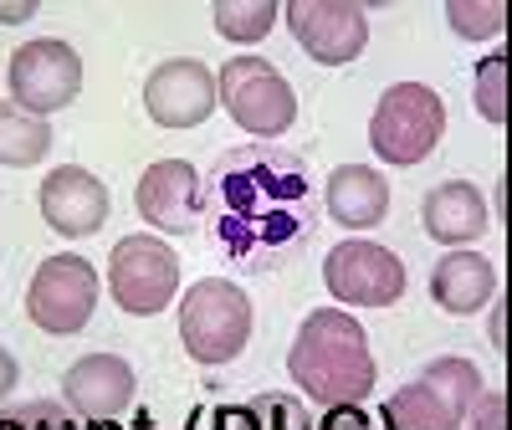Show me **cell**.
Masks as SVG:
<instances>
[{"label": "cell", "mask_w": 512, "mask_h": 430, "mask_svg": "<svg viewBox=\"0 0 512 430\" xmlns=\"http://www.w3.org/2000/svg\"><path fill=\"white\" fill-rule=\"evenodd\" d=\"M16 390V359L6 354V349H0V400H6Z\"/></svg>", "instance_id": "obj_26"}, {"label": "cell", "mask_w": 512, "mask_h": 430, "mask_svg": "<svg viewBox=\"0 0 512 430\" xmlns=\"http://www.w3.org/2000/svg\"><path fill=\"white\" fill-rule=\"evenodd\" d=\"M180 343L205 369L231 364L251 343V297L231 277H200L180 297Z\"/></svg>", "instance_id": "obj_4"}, {"label": "cell", "mask_w": 512, "mask_h": 430, "mask_svg": "<svg viewBox=\"0 0 512 430\" xmlns=\"http://www.w3.org/2000/svg\"><path fill=\"white\" fill-rule=\"evenodd\" d=\"M282 16L292 41L318 67H349L369 47V11L349 0H287Z\"/></svg>", "instance_id": "obj_11"}, {"label": "cell", "mask_w": 512, "mask_h": 430, "mask_svg": "<svg viewBox=\"0 0 512 430\" xmlns=\"http://www.w3.org/2000/svg\"><path fill=\"white\" fill-rule=\"evenodd\" d=\"M139 221L164 236H190L200 226V175L185 159H159L149 164L134 185Z\"/></svg>", "instance_id": "obj_14"}, {"label": "cell", "mask_w": 512, "mask_h": 430, "mask_svg": "<svg viewBox=\"0 0 512 430\" xmlns=\"http://www.w3.org/2000/svg\"><path fill=\"white\" fill-rule=\"evenodd\" d=\"M134 430H159V425H154V415H139V420H134Z\"/></svg>", "instance_id": "obj_28"}, {"label": "cell", "mask_w": 512, "mask_h": 430, "mask_svg": "<svg viewBox=\"0 0 512 430\" xmlns=\"http://www.w3.org/2000/svg\"><path fill=\"white\" fill-rule=\"evenodd\" d=\"M446 16H451L456 36H466V41H482V36L492 41V36H502V26H507V11L497 6V0H487V6H466V0H451Z\"/></svg>", "instance_id": "obj_23"}, {"label": "cell", "mask_w": 512, "mask_h": 430, "mask_svg": "<svg viewBox=\"0 0 512 430\" xmlns=\"http://www.w3.org/2000/svg\"><path fill=\"white\" fill-rule=\"evenodd\" d=\"M185 430H313V415L297 395H251L236 405H200L190 410Z\"/></svg>", "instance_id": "obj_18"}, {"label": "cell", "mask_w": 512, "mask_h": 430, "mask_svg": "<svg viewBox=\"0 0 512 430\" xmlns=\"http://www.w3.org/2000/svg\"><path fill=\"white\" fill-rule=\"evenodd\" d=\"M47 149H52L47 118H31V113H21L16 103H0V164L26 169V164L47 159Z\"/></svg>", "instance_id": "obj_20"}, {"label": "cell", "mask_w": 512, "mask_h": 430, "mask_svg": "<svg viewBox=\"0 0 512 430\" xmlns=\"http://www.w3.org/2000/svg\"><path fill=\"white\" fill-rule=\"evenodd\" d=\"M6 82H11V103L31 118H47V113H62L77 103L82 93V57L57 36H36L26 47L11 52V67H6Z\"/></svg>", "instance_id": "obj_9"}, {"label": "cell", "mask_w": 512, "mask_h": 430, "mask_svg": "<svg viewBox=\"0 0 512 430\" xmlns=\"http://www.w3.org/2000/svg\"><path fill=\"white\" fill-rule=\"evenodd\" d=\"M287 374L323 410L328 405H364L374 379H379L369 333L344 308H318L303 318V328H297L292 349H287Z\"/></svg>", "instance_id": "obj_2"}, {"label": "cell", "mask_w": 512, "mask_h": 430, "mask_svg": "<svg viewBox=\"0 0 512 430\" xmlns=\"http://www.w3.org/2000/svg\"><path fill=\"white\" fill-rule=\"evenodd\" d=\"M216 108L251 139H282L297 123V93L267 57H231L216 72Z\"/></svg>", "instance_id": "obj_6"}, {"label": "cell", "mask_w": 512, "mask_h": 430, "mask_svg": "<svg viewBox=\"0 0 512 430\" xmlns=\"http://www.w3.org/2000/svg\"><path fill=\"white\" fill-rule=\"evenodd\" d=\"M98 308V272L88 256H72V251H57L36 267L31 287H26V318L52 333V338H67V333H82Z\"/></svg>", "instance_id": "obj_8"}, {"label": "cell", "mask_w": 512, "mask_h": 430, "mask_svg": "<svg viewBox=\"0 0 512 430\" xmlns=\"http://www.w3.org/2000/svg\"><path fill=\"white\" fill-rule=\"evenodd\" d=\"M323 210L344 231H374L390 215V185L369 164H338L323 185Z\"/></svg>", "instance_id": "obj_16"}, {"label": "cell", "mask_w": 512, "mask_h": 430, "mask_svg": "<svg viewBox=\"0 0 512 430\" xmlns=\"http://www.w3.org/2000/svg\"><path fill=\"white\" fill-rule=\"evenodd\" d=\"M134 364L118 359V354H88L77 359L62 374V405L82 420V425H98V420H118L128 405H134Z\"/></svg>", "instance_id": "obj_15"}, {"label": "cell", "mask_w": 512, "mask_h": 430, "mask_svg": "<svg viewBox=\"0 0 512 430\" xmlns=\"http://www.w3.org/2000/svg\"><path fill=\"white\" fill-rule=\"evenodd\" d=\"M36 16V6H0V21H26Z\"/></svg>", "instance_id": "obj_27"}, {"label": "cell", "mask_w": 512, "mask_h": 430, "mask_svg": "<svg viewBox=\"0 0 512 430\" xmlns=\"http://www.w3.org/2000/svg\"><path fill=\"white\" fill-rule=\"evenodd\" d=\"M477 113L487 123H507V57H487L477 67Z\"/></svg>", "instance_id": "obj_24"}, {"label": "cell", "mask_w": 512, "mask_h": 430, "mask_svg": "<svg viewBox=\"0 0 512 430\" xmlns=\"http://www.w3.org/2000/svg\"><path fill=\"white\" fill-rule=\"evenodd\" d=\"M36 205H41V221L67 241L98 236L108 226V190H103V180L93 175V169H82V164L52 169V175L41 180Z\"/></svg>", "instance_id": "obj_13"}, {"label": "cell", "mask_w": 512, "mask_h": 430, "mask_svg": "<svg viewBox=\"0 0 512 430\" xmlns=\"http://www.w3.org/2000/svg\"><path fill=\"white\" fill-rule=\"evenodd\" d=\"M492 292H497V267L487 262L482 251H451L431 272V297H436V308H446L451 318L482 313L492 303Z\"/></svg>", "instance_id": "obj_19"}, {"label": "cell", "mask_w": 512, "mask_h": 430, "mask_svg": "<svg viewBox=\"0 0 512 430\" xmlns=\"http://www.w3.org/2000/svg\"><path fill=\"white\" fill-rule=\"evenodd\" d=\"M0 430H82V420L62 400H16L0 405Z\"/></svg>", "instance_id": "obj_22"}, {"label": "cell", "mask_w": 512, "mask_h": 430, "mask_svg": "<svg viewBox=\"0 0 512 430\" xmlns=\"http://www.w3.org/2000/svg\"><path fill=\"white\" fill-rule=\"evenodd\" d=\"M210 16L226 41H262L277 21V0H216Z\"/></svg>", "instance_id": "obj_21"}, {"label": "cell", "mask_w": 512, "mask_h": 430, "mask_svg": "<svg viewBox=\"0 0 512 430\" xmlns=\"http://www.w3.org/2000/svg\"><path fill=\"white\" fill-rule=\"evenodd\" d=\"M441 134H446V103L436 88L425 82H395L384 88V98L374 103V118H369V149L384 159V164H420L441 149Z\"/></svg>", "instance_id": "obj_5"}, {"label": "cell", "mask_w": 512, "mask_h": 430, "mask_svg": "<svg viewBox=\"0 0 512 430\" xmlns=\"http://www.w3.org/2000/svg\"><path fill=\"white\" fill-rule=\"evenodd\" d=\"M400 430H507V410L502 395L482 379V369L472 359H431L405 390H395L384 400Z\"/></svg>", "instance_id": "obj_3"}, {"label": "cell", "mask_w": 512, "mask_h": 430, "mask_svg": "<svg viewBox=\"0 0 512 430\" xmlns=\"http://www.w3.org/2000/svg\"><path fill=\"white\" fill-rule=\"evenodd\" d=\"M323 282L344 308H390L405 297V262L364 236H349L328 251L323 262Z\"/></svg>", "instance_id": "obj_10"}, {"label": "cell", "mask_w": 512, "mask_h": 430, "mask_svg": "<svg viewBox=\"0 0 512 430\" xmlns=\"http://www.w3.org/2000/svg\"><path fill=\"white\" fill-rule=\"evenodd\" d=\"M144 113L159 128H200L216 113V77L195 57H169L144 77Z\"/></svg>", "instance_id": "obj_12"}, {"label": "cell", "mask_w": 512, "mask_h": 430, "mask_svg": "<svg viewBox=\"0 0 512 430\" xmlns=\"http://www.w3.org/2000/svg\"><path fill=\"white\" fill-rule=\"evenodd\" d=\"M420 226L441 246H466L487 231V200L472 180H441L420 200Z\"/></svg>", "instance_id": "obj_17"}, {"label": "cell", "mask_w": 512, "mask_h": 430, "mask_svg": "<svg viewBox=\"0 0 512 430\" xmlns=\"http://www.w3.org/2000/svg\"><path fill=\"white\" fill-rule=\"evenodd\" d=\"M108 292L128 318H154L180 292V256L149 231L123 236L108 256Z\"/></svg>", "instance_id": "obj_7"}, {"label": "cell", "mask_w": 512, "mask_h": 430, "mask_svg": "<svg viewBox=\"0 0 512 430\" xmlns=\"http://www.w3.org/2000/svg\"><path fill=\"white\" fill-rule=\"evenodd\" d=\"M200 226L236 272H282L318 231V185L277 144L226 149L200 180Z\"/></svg>", "instance_id": "obj_1"}, {"label": "cell", "mask_w": 512, "mask_h": 430, "mask_svg": "<svg viewBox=\"0 0 512 430\" xmlns=\"http://www.w3.org/2000/svg\"><path fill=\"white\" fill-rule=\"evenodd\" d=\"M313 430H400V425L384 415V405L379 410H369V405H328L313 420Z\"/></svg>", "instance_id": "obj_25"}]
</instances>
